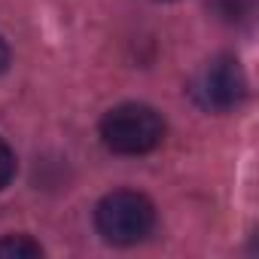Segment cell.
Masks as SVG:
<instances>
[{
  "instance_id": "cell-3",
  "label": "cell",
  "mask_w": 259,
  "mask_h": 259,
  "mask_svg": "<svg viewBox=\"0 0 259 259\" xmlns=\"http://www.w3.org/2000/svg\"><path fill=\"white\" fill-rule=\"evenodd\" d=\"M189 92L195 104L210 113H229L241 107L247 98V76H244L241 61L235 55H217L198 70Z\"/></svg>"
},
{
  "instance_id": "cell-6",
  "label": "cell",
  "mask_w": 259,
  "mask_h": 259,
  "mask_svg": "<svg viewBox=\"0 0 259 259\" xmlns=\"http://www.w3.org/2000/svg\"><path fill=\"white\" fill-rule=\"evenodd\" d=\"M13 177H16V156H13L10 144L0 138V189H7Z\"/></svg>"
},
{
  "instance_id": "cell-1",
  "label": "cell",
  "mask_w": 259,
  "mask_h": 259,
  "mask_svg": "<svg viewBox=\"0 0 259 259\" xmlns=\"http://www.w3.org/2000/svg\"><path fill=\"white\" fill-rule=\"evenodd\" d=\"M101 141L116 156H147L165 141V119L150 104H119L101 119Z\"/></svg>"
},
{
  "instance_id": "cell-4",
  "label": "cell",
  "mask_w": 259,
  "mask_h": 259,
  "mask_svg": "<svg viewBox=\"0 0 259 259\" xmlns=\"http://www.w3.org/2000/svg\"><path fill=\"white\" fill-rule=\"evenodd\" d=\"M43 247L28 235H7L0 238V259H40Z\"/></svg>"
},
{
  "instance_id": "cell-5",
  "label": "cell",
  "mask_w": 259,
  "mask_h": 259,
  "mask_svg": "<svg viewBox=\"0 0 259 259\" xmlns=\"http://www.w3.org/2000/svg\"><path fill=\"white\" fill-rule=\"evenodd\" d=\"M213 10L223 22H232V25H241L253 16L256 10V0H213Z\"/></svg>"
},
{
  "instance_id": "cell-7",
  "label": "cell",
  "mask_w": 259,
  "mask_h": 259,
  "mask_svg": "<svg viewBox=\"0 0 259 259\" xmlns=\"http://www.w3.org/2000/svg\"><path fill=\"white\" fill-rule=\"evenodd\" d=\"M10 67V46L4 43V37H0V73H4Z\"/></svg>"
},
{
  "instance_id": "cell-2",
  "label": "cell",
  "mask_w": 259,
  "mask_h": 259,
  "mask_svg": "<svg viewBox=\"0 0 259 259\" xmlns=\"http://www.w3.org/2000/svg\"><path fill=\"white\" fill-rule=\"evenodd\" d=\"M95 226L104 241L128 247L144 241L156 226V207L144 192L135 189H116L104 195L95 207Z\"/></svg>"
}]
</instances>
